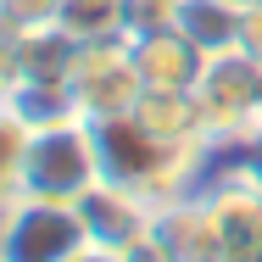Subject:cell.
I'll list each match as a JSON object with an SVG mask.
<instances>
[{
	"mask_svg": "<svg viewBox=\"0 0 262 262\" xmlns=\"http://www.w3.org/2000/svg\"><path fill=\"white\" fill-rule=\"evenodd\" d=\"M229 6H240V11H257L262 0H229Z\"/></svg>",
	"mask_w": 262,
	"mask_h": 262,
	"instance_id": "1",
	"label": "cell"
}]
</instances>
